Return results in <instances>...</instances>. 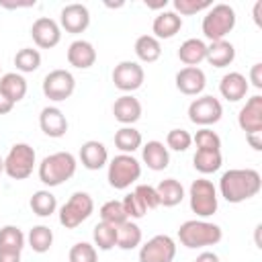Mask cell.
Here are the masks:
<instances>
[{
  "label": "cell",
  "instance_id": "6da1fadb",
  "mask_svg": "<svg viewBox=\"0 0 262 262\" xmlns=\"http://www.w3.org/2000/svg\"><path fill=\"white\" fill-rule=\"evenodd\" d=\"M262 188V176L254 168H231L221 174L219 194L227 203H244L256 196Z\"/></svg>",
  "mask_w": 262,
  "mask_h": 262
},
{
  "label": "cell",
  "instance_id": "7a4b0ae2",
  "mask_svg": "<svg viewBox=\"0 0 262 262\" xmlns=\"http://www.w3.org/2000/svg\"><path fill=\"white\" fill-rule=\"evenodd\" d=\"M76 168H78V160L74 158V154L55 151L41 160L37 174H39V180L51 188V186H59V184L68 182L76 174Z\"/></svg>",
  "mask_w": 262,
  "mask_h": 262
},
{
  "label": "cell",
  "instance_id": "3957f363",
  "mask_svg": "<svg viewBox=\"0 0 262 262\" xmlns=\"http://www.w3.org/2000/svg\"><path fill=\"white\" fill-rule=\"evenodd\" d=\"M223 237V229L217 223L205 219H188L178 227V239L184 248L196 250L207 246H217Z\"/></svg>",
  "mask_w": 262,
  "mask_h": 262
},
{
  "label": "cell",
  "instance_id": "277c9868",
  "mask_svg": "<svg viewBox=\"0 0 262 262\" xmlns=\"http://www.w3.org/2000/svg\"><path fill=\"white\" fill-rule=\"evenodd\" d=\"M235 27V10L229 4H213L207 14L203 16V35L213 43V41H223Z\"/></svg>",
  "mask_w": 262,
  "mask_h": 262
},
{
  "label": "cell",
  "instance_id": "5b68a950",
  "mask_svg": "<svg viewBox=\"0 0 262 262\" xmlns=\"http://www.w3.org/2000/svg\"><path fill=\"white\" fill-rule=\"evenodd\" d=\"M108 170H106V180L113 188L117 190H125L129 188L133 182L139 180L141 176V164L135 156L131 154H119L115 156L108 164Z\"/></svg>",
  "mask_w": 262,
  "mask_h": 262
},
{
  "label": "cell",
  "instance_id": "8992f818",
  "mask_svg": "<svg viewBox=\"0 0 262 262\" xmlns=\"http://www.w3.org/2000/svg\"><path fill=\"white\" fill-rule=\"evenodd\" d=\"M188 203H190L192 213H196V217H201V219L215 215L217 207H219V194H217L215 184L207 178L192 180V184L188 188Z\"/></svg>",
  "mask_w": 262,
  "mask_h": 262
},
{
  "label": "cell",
  "instance_id": "52a82bcc",
  "mask_svg": "<svg viewBox=\"0 0 262 262\" xmlns=\"http://www.w3.org/2000/svg\"><path fill=\"white\" fill-rule=\"evenodd\" d=\"M37 154L29 143H14L4 158V174L12 180H25L33 174Z\"/></svg>",
  "mask_w": 262,
  "mask_h": 262
},
{
  "label": "cell",
  "instance_id": "ba28073f",
  "mask_svg": "<svg viewBox=\"0 0 262 262\" xmlns=\"http://www.w3.org/2000/svg\"><path fill=\"white\" fill-rule=\"evenodd\" d=\"M92 211H94L92 196L84 190H78L59 207V223L66 229H76L92 215Z\"/></svg>",
  "mask_w": 262,
  "mask_h": 262
},
{
  "label": "cell",
  "instance_id": "9c48e42d",
  "mask_svg": "<svg viewBox=\"0 0 262 262\" xmlns=\"http://www.w3.org/2000/svg\"><path fill=\"white\" fill-rule=\"evenodd\" d=\"M223 117V106L221 100L211 96V94H203L196 96L190 104H188V119L190 123L199 125V127H209L219 123Z\"/></svg>",
  "mask_w": 262,
  "mask_h": 262
},
{
  "label": "cell",
  "instance_id": "30bf717a",
  "mask_svg": "<svg viewBox=\"0 0 262 262\" xmlns=\"http://www.w3.org/2000/svg\"><path fill=\"white\" fill-rule=\"evenodd\" d=\"M43 94L53 100V102H61V100H68L74 90H76V78L70 70H63V68H57V70H51L45 78H43Z\"/></svg>",
  "mask_w": 262,
  "mask_h": 262
},
{
  "label": "cell",
  "instance_id": "8fae6325",
  "mask_svg": "<svg viewBox=\"0 0 262 262\" xmlns=\"http://www.w3.org/2000/svg\"><path fill=\"white\" fill-rule=\"evenodd\" d=\"M143 80H145V72H143V66H139L137 61H131V59L119 61L113 70V84L125 94L139 90L143 86Z\"/></svg>",
  "mask_w": 262,
  "mask_h": 262
},
{
  "label": "cell",
  "instance_id": "7c38bea8",
  "mask_svg": "<svg viewBox=\"0 0 262 262\" xmlns=\"http://www.w3.org/2000/svg\"><path fill=\"white\" fill-rule=\"evenodd\" d=\"M174 258L176 242L166 233L154 235L139 248V262H172Z\"/></svg>",
  "mask_w": 262,
  "mask_h": 262
},
{
  "label": "cell",
  "instance_id": "4fadbf2b",
  "mask_svg": "<svg viewBox=\"0 0 262 262\" xmlns=\"http://www.w3.org/2000/svg\"><path fill=\"white\" fill-rule=\"evenodd\" d=\"M59 27L66 29V33H72V35L84 33L90 27V10L80 2L66 4L59 12Z\"/></svg>",
  "mask_w": 262,
  "mask_h": 262
},
{
  "label": "cell",
  "instance_id": "5bb4252c",
  "mask_svg": "<svg viewBox=\"0 0 262 262\" xmlns=\"http://www.w3.org/2000/svg\"><path fill=\"white\" fill-rule=\"evenodd\" d=\"M31 37L37 47L41 49H53L61 41V27L49 16H39L31 27Z\"/></svg>",
  "mask_w": 262,
  "mask_h": 262
},
{
  "label": "cell",
  "instance_id": "9a60e30c",
  "mask_svg": "<svg viewBox=\"0 0 262 262\" xmlns=\"http://www.w3.org/2000/svg\"><path fill=\"white\" fill-rule=\"evenodd\" d=\"M237 125L239 129L250 135V133H262V96L254 94L246 100V104L237 113Z\"/></svg>",
  "mask_w": 262,
  "mask_h": 262
},
{
  "label": "cell",
  "instance_id": "2e32d148",
  "mask_svg": "<svg viewBox=\"0 0 262 262\" xmlns=\"http://www.w3.org/2000/svg\"><path fill=\"white\" fill-rule=\"evenodd\" d=\"M176 88L186 96H199L207 86V76L201 68H182L176 72Z\"/></svg>",
  "mask_w": 262,
  "mask_h": 262
},
{
  "label": "cell",
  "instance_id": "e0dca14e",
  "mask_svg": "<svg viewBox=\"0 0 262 262\" xmlns=\"http://www.w3.org/2000/svg\"><path fill=\"white\" fill-rule=\"evenodd\" d=\"M39 127L47 137L59 139L68 133V119L61 108L57 106H45L39 115Z\"/></svg>",
  "mask_w": 262,
  "mask_h": 262
},
{
  "label": "cell",
  "instance_id": "ac0fdd59",
  "mask_svg": "<svg viewBox=\"0 0 262 262\" xmlns=\"http://www.w3.org/2000/svg\"><path fill=\"white\" fill-rule=\"evenodd\" d=\"M68 63L76 70H88L96 63V49L86 39H76L68 47Z\"/></svg>",
  "mask_w": 262,
  "mask_h": 262
},
{
  "label": "cell",
  "instance_id": "d6986e66",
  "mask_svg": "<svg viewBox=\"0 0 262 262\" xmlns=\"http://www.w3.org/2000/svg\"><path fill=\"white\" fill-rule=\"evenodd\" d=\"M141 102H139V98H135L133 94H123V96H119L117 100H115V104H113V117L123 125V127H127V125H133V123H137L139 119H141Z\"/></svg>",
  "mask_w": 262,
  "mask_h": 262
},
{
  "label": "cell",
  "instance_id": "ffe728a7",
  "mask_svg": "<svg viewBox=\"0 0 262 262\" xmlns=\"http://www.w3.org/2000/svg\"><path fill=\"white\" fill-rule=\"evenodd\" d=\"M248 88L250 84L242 72H227L219 82V92L229 102H239L242 98H246Z\"/></svg>",
  "mask_w": 262,
  "mask_h": 262
},
{
  "label": "cell",
  "instance_id": "44dd1931",
  "mask_svg": "<svg viewBox=\"0 0 262 262\" xmlns=\"http://www.w3.org/2000/svg\"><path fill=\"white\" fill-rule=\"evenodd\" d=\"M80 162L86 170H100L108 164V151L102 141L88 139L80 147Z\"/></svg>",
  "mask_w": 262,
  "mask_h": 262
},
{
  "label": "cell",
  "instance_id": "7402d4cb",
  "mask_svg": "<svg viewBox=\"0 0 262 262\" xmlns=\"http://www.w3.org/2000/svg\"><path fill=\"white\" fill-rule=\"evenodd\" d=\"M141 160L143 164L154 170V172H160V170H166L168 164H170V149L158 141V139H151L147 141L145 145H141Z\"/></svg>",
  "mask_w": 262,
  "mask_h": 262
},
{
  "label": "cell",
  "instance_id": "603a6c76",
  "mask_svg": "<svg viewBox=\"0 0 262 262\" xmlns=\"http://www.w3.org/2000/svg\"><path fill=\"white\" fill-rule=\"evenodd\" d=\"M182 29V16H178L174 10H162L151 23V33L154 37L160 39H172L176 33Z\"/></svg>",
  "mask_w": 262,
  "mask_h": 262
},
{
  "label": "cell",
  "instance_id": "cb8c5ba5",
  "mask_svg": "<svg viewBox=\"0 0 262 262\" xmlns=\"http://www.w3.org/2000/svg\"><path fill=\"white\" fill-rule=\"evenodd\" d=\"M235 59V47L229 41H213L207 45V55L205 61H209V66L213 68H227L231 66Z\"/></svg>",
  "mask_w": 262,
  "mask_h": 262
},
{
  "label": "cell",
  "instance_id": "d4e9b609",
  "mask_svg": "<svg viewBox=\"0 0 262 262\" xmlns=\"http://www.w3.org/2000/svg\"><path fill=\"white\" fill-rule=\"evenodd\" d=\"M205 55H207V43L196 37L186 39L178 49V59L184 63V68H199V63L205 61Z\"/></svg>",
  "mask_w": 262,
  "mask_h": 262
},
{
  "label": "cell",
  "instance_id": "484cf974",
  "mask_svg": "<svg viewBox=\"0 0 262 262\" xmlns=\"http://www.w3.org/2000/svg\"><path fill=\"white\" fill-rule=\"evenodd\" d=\"M27 80L23 74L18 72H8V74H2L0 76V90L16 104L20 102L25 96H27Z\"/></svg>",
  "mask_w": 262,
  "mask_h": 262
},
{
  "label": "cell",
  "instance_id": "4316f807",
  "mask_svg": "<svg viewBox=\"0 0 262 262\" xmlns=\"http://www.w3.org/2000/svg\"><path fill=\"white\" fill-rule=\"evenodd\" d=\"M156 190H158V196H160V205H164V207H176L184 199V186L176 178H164V180H160V184L156 186Z\"/></svg>",
  "mask_w": 262,
  "mask_h": 262
},
{
  "label": "cell",
  "instance_id": "83f0119b",
  "mask_svg": "<svg viewBox=\"0 0 262 262\" xmlns=\"http://www.w3.org/2000/svg\"><path fill=\"white\" fill-rule=\"evenodd\" d=\"M115 145L121 154H131L133 156V151H137L143 145V137L133 125H127V127H121L115 133Z\"/></svg>",
  "mask_w": 262,
  "mask_h": 262
},
{
  "label": "cell",
  "instance_id": "f1b7e54d",
  "mask_svg": "<svg viewBox=\"0 0 262 262\" xmlns=\"http://www.w3.org/2000/svg\"><path fill=\"white\" fill-rule=\"evenodd\" d=\"M223 156L217 149H196L192 156V166L201 174H213L221 168Z\"/></svg>",
  "mask_w": 262,
  "mask_h": 262
},
{
  "label": "cell",
  "instance_id": "f546056e",
  "mask_svg": "<svg viewBox=\"0 0 262 262\" xmlns=\"http://www.w3.org/2000/svg\"><path fill=\"white\" fill-rule=\"evenodd\" d=\"M29 207L39 217H51L57 211V199H55V194L51 190L41 188V190L33 192V196L29 201Z\"/></svg>",
  "mask_w": 262,
  "mask_h": 262
},
{
  "label": "cell",
  "instance_id": "4dcf8cb0",
  "mask_svg": "<svg viewBox=\"0 0 262 262\" xmlns=\"http://www.w3.org/2000/svg\"><path fill=\"white\" fill-rule=\"evenodd\" d=\"M143 233L139 229V225L131 219H127L125 223H121L117 227V248L121 250H133L137 246H141Z\"/></svg>",
  "mask_w": 262,
  "mask_h": 262
},
{
  "label": "cell",
  "instance_id": "1f68e13d",
  "mask_svg": "<svg viewBox=\"0 0 262 262\" xmlns=\"http://www.w3.org/2000/svg\"><path fill=\"white\" fill-rule=\"evenodd\" d=\"M135 55L143 63H154L162 55V45L154 35H141L135 41Z\"/></svg>",
  "mask_w": 262,
  "mask_h": 262
},
{
  "label": "cell",
  "instance_id": "d6a6232c",
  "mask_svg": "<svg viewBox=\"0 0 262 262\" xmlns=\"http://www.w3.org/2000/svg\"><path fill=\"white\" fill-rule=\"evenodd\" d=\"M27 244L37 254L49 252V248L53 246V231H51V227H47V225H35V227H31V231L27 235Z\"/></svg>",
  "mask_w": 262,
  "mask_h": 262
},
{
  "label": "cell",
  "instance_id": "836d02e7",
  "mask_svg": "<svg viewBox=\"0 0 262 262\" xmlns=\"http://www.w3.org/2000/svg\"><path fill=\"white\" fill-rule=\"evenodd\" d=\"M25 244H27V237L16 225H4L0 229V252H16V254H20Z\"/></svg>",
  "mask_w": 262,
  "mask_h": 262
},
{
  "label": "cell",
  "instance_id": "e575fe53",
  "mask_svg": "<svg viewBox=\"0 0 262 262\" xmlns=\"http://www.w3.org/2000/svg\"><path fill=\"white\" fill-rule=\"evenodd\" d=\"M92 239H94V248H98L102 252H108L117 246V227L111 225V223L100 221L92 229Z\"/></svg>",
  "mask_w": 262,
  "mask_h": 262
},
{
  "label": "cell",
  "instance_id": "d590c367",
  "mask_svg": "<svg viewBox=\"0 0 262 262\" xmlns=\"http://www.w3.org/2000/svg\"><path fill=\"white\" fill-rule=\"evenodd\" d=\"M14 66L18 74H33L41 66V53L33 47H23L14 55Z\"/></svg>",
  "mask_w": 262,
  "mask_h": 262
},
{
  "label": "cell",
  "instance_id": "8d00e7d4",
  "mask_svg": "<svg viewBox=\"0 0 262 262\" xmlns=\"http://www.w3.org/2000/svg\"><path fill=\"white\" fill-rule=\"evenodd\" d=\"M100 221L111 223L115 227H119L121 223H125L127 221V215H125V209H123L121 201H106L100 207Z\"/></svg>",
  "mask_w": 262,
  "mask_h": 262
},
{
  "label": "cell",
  "instance_id": "74e56055",
  "mask_svg": "<svg viewBox=\"0 0 262 262\" xmlns=\"http://www.w3.org/2000/svg\"><path fill=\"white\" fill-rule=\"evenodd\" d=\"M192 143L196 145V149H217V151H221V137L209 127H201L192 135Z\"/></svg>",
  "mask_w": 262,
  "mask_h": 262
},
{
  "label": "cell",
  "instance_id": "f35d334b",
  "mask_svg": "<svg viewBox=\"0 0 262 262\" xmlns=\"http://www.w3.org/2000/svg\"><path fill=\"white\" fill-rule=\"evenodd\" d=\"M68 260L70 262H98V252H96L94 244L78 242V244H74L70 248Z\"/></svg>",
  "mask_w": 262,
  "mask_h": 262
},
{
  "label": "cell",
  "instance_id": "ab89813d",
  "mask_svg": "<svg viewBox=\"0 0 262 262\" xmlns=\"http://www.w3.org/2000/svg\"><path fill=\"white\" fill-rule=\"evenodd\" d=\"M192 145V135L186 129H170L166 135V147L174 151H186Z\"/></svg>",
  "mask_w": 262,
  "mask_h": 262
},
{
  "label": "cell",
  "instance_id": "60d3db41",
  "mask_svg": "<svg viewBox=\"0 0 262 262\" xmlns=\"http://www.w3.org/2000/svg\"><path fill=\"white\" fill-rule=\"evenodd\" d=\"M211 6V0H174V12L178 16H190L201 10H209Z\"/></svg>",
  "mask_w": 262,
  "mask_h": 262
},
{
  "label": "cell",
  "instance_id": "b9f144b4",
  "mask_svg": "<svg viewBox=\"0 0 262 262\" xmlns=\"http://www.w3.org/2000/svg\"><path fill=\"white\" fill-rule=\"evenodd\" d=\"M121 205H123V209H125L127 219H131V221H133V219H141V217L147 213L145 205L139 201V196H137L135 192H127V194L123 196Z\"/></svg>",
  "mask_w": 262,
  "mask_h": 262
},
{
  "label": "cell",
  "instance_id": "7bdbcfd3",
  "mask_svg": "<svg viewBox=\"0 0 262 262\" xmlns=\"http://www.w3.org/2000/svg\"><path fill=\"white\" fill-rule=\"evenodd\" d=\"M133 192L139 196V201L145 205V209H147V211H151V209H158V207H160V196H158L156 186H151V184H137Z\"/></svg>",
  "mask_w": 262,
  "mask_h": 262
},
{
  "label": "cell",
  "instance_id": "ee69618b",
  "mask_svg": "<svg viewBox=\"0 0 262 262\" xmlns=\"http://www.w3.org/2000/svg\"><path fill=\"white\" fill-rule=\"evenodd\" d=\"M250 82L254 88H262V63H254L250 68Z\"/></svg>",
  "mask_w": 262,
  "mask_h": 262
},
{
  "label": "cell",
  "instance_id": "f6af8a7d",
  "mask_svg": "<svg viewBox=\"0 0 262 262\" xmlns=\"http://www.w3.org/2000/svg\"><path fill=\"white\" fill-rule=\"evenodd\" d=\"M0 6H2V8H10V10H14V8H31V6H35V0H25V2H8V0H0Z\"/></svg>",
  "mask_w": 262,
  "mask_h": 262
},
{
  "label": "cell",
  "instance_id": "bcb514c9",
  "mask_svg": "<svg viewBox=\"0 0 262 262\" xmlns=\"http://www.w3.org/2000/svg\"><path fill=\"white\" fill-rule=\"evenodd\" d=\"M12 108H14V102L0 90V115H8Z\"/></svg>",
  "mask_w": 262,
  "mask_h": 262
},
{
  "label": "cell",
  "instance_id": "7dc6e473",
  "mask_svg": "<svg viewBox=\"0 0 262 262\" xmlns=\"http://www.w3.org/2000/svg\"><path fill=\"white\" fill-rule=\"evenodd\" d=\"M246 139L254 151H262V133H250V135H246Z\"/></svg>",
  "mask_w": 262,
  "mask_h": 262
},
{
  "label": "cell",
  "instance_id": "c3c4849f",
  "mask_svg": "<svg viewBox=\"0 0 262 262\" xmlns=\"http://www.w3.org/2000/svg\"><path fill=\"white\" fill-rule=\"evenodd\" d=\"M194 262H221V260H219V256L215 252H201L194 258Z\"/></svg>",
  "mask_w": 262,
  "mask_h": 262
},
{
  "label": "cell",
  "instance_id": "681fc988",
  "mask_svg": "<svg viewBox=\"0 0 262 262\" xmlns=\"http://www.w3.org/2000/svg\"><path fill=\"white\" fill-rule=\"evenodd\" d=\"M0 262H20V254H16V252H0Z\"/></svg>",
  "mask_w": 262,
  "mask_h": 262
},
{
  "label": "cell",
  "instance_id": "f907efd6",
  "mask_svg": "<svg viewBox=\"0 0 262 262\" xmlns=\"http://www.w3.org/2000/svg\"><path fill=\"white\" fill-rule=\"evenodd\" d=\"M260 8H262V2L258 0L254 4V20H256V25H260Z\"/></svg>",
  "mask_w": 262,
  "mask_h": 262
},
{
  "label": "cell",
  "instance_id": "816d5d0a",
  "mask_svg": "<svg viewBox=\"0 0 262 262\" xmlns=\"http://www.w3.org/2000/svg\"><path fill=\"white\" fill-rule=\"evenodd\" d=\"M145 4H147V8H166L168 0H162V2H145Z\"/></svg>",
  "mask_w": 262,
  "mask_h": 262
},
{
  "label": "cell",
  "instance_id": "f5cc1de1",
  "mask_svg": "<svg viewBox=\"0 0 262 262\" xmlns=\"http://www.w3.org/2000/svg\"><path fill=\"white\" fill-rule=\"evenodd\" d=\"M2 172H4V158L0 156V174H2Z\"/></svg>",
  "mask_w": 262,
  "mask_h": 262
},
{
  "label": "cell",
  "instance_id": "db71d44e",
  "mask_svg": "<svg viewBox=\"0 0 262 262\" xmlns=\"http://www.w3.org/2000/svg\"><path fill=\"white\" fill-rule=\"evenodd\" d=\"M0 76H2V66H0Z\"/></svg>",
  "mask_w": 262,
  "mask_h": 262
}]
</instances>
